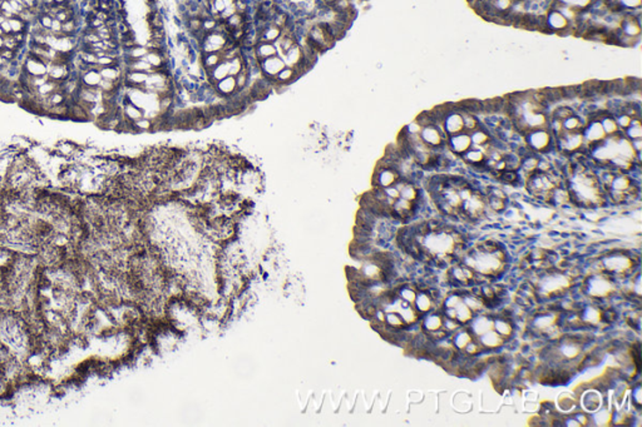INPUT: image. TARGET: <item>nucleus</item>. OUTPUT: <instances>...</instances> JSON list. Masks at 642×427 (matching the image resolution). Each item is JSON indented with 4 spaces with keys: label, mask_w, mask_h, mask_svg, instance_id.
Segmentation results:
<instances>
[{
    "label": "nucleus",
    "mask_w": 642,
    "mask_h": 427,
    "mask_svg": "<svg viewBox=\"0 0 642 427\" xmlns=\"http://www.w3.org/2000/svg\"><path fill=\"white\" fill-rule=\"evenodd\" d=\"M559 2L563 3V4L571 5V7L580 10V12H582V9L588 8L591 4H593V0H559Z\"/></svg>",
    "instance_id": "45"
},
{
    "label": "nucleus",
    "mask_w": 642,
    "mask_h": 427,
    "mask_svg": "<svg viewBox=\"0 0 642 427\" xmlns=\"http://www.w3.org/2000/svg\"><path fill=\"white\" fill-rule=\"evenodd\" d=\"M493 330V319L489 318L487 316H479L477 317L476 319L471 318V325H470V331L473 335H476L477 337L483 333L488 332V331Z\"/></svg>",
    "instance_id": "19"
},
{
    "label": "nucleus",
    "mask_w": 642,
    "mask_h": 427,
    "mask_svg": "<svg viewBox=\"0 0 642 427\" xmlns=\"http://www.w3.org/2000/svg\"><path fill=\"white\" fill-rule=\"evenodd\" d=\"M454 312H455V321L458 322L459 325H465L468 322L471 321L473 318V311L463 302V300L460 302H458L457 305L454 307Z\"/></svg>",
    "instance_id": "24"
},
{
    "label": "nucleus",
    "mask_w": 642,
    "mask_h": 427,
    "mask_svg": "<svg viewBox=\"0 0 642 427\" xmlns=\"http://www.w3.org/2000/svg\"><path fill=\"white\" fill-rule=\"evenodd\" d=\"M540 286H542L543 292L555 293L558 292L561 288L567 287L568 284H567L566 277L559 276V274H551V276L543 278V281L540 282Z\"/></svg>",
    "instance_id": "15"
},
{
    "label": "nucleus",
    "mask_w": 642,
    "mask_h": 427,
    "mask_svg": "<svg viewBox=\"0 0 642 427\" xmlns=\"http://www.w3.org/2000/svg\"><path fill=\"white\" fill-rule=\"evenodd\" d=\"M527 187H528V191L534 196L550 199L552 191L556 188V182L548 172L534 170L533 173H531Z\"/></svg>",
    "instance_id": "2"
},
{
    "label": "nucleus",
    "mask_w": 642,
    "mask_h": 427,
    "mask_svg": "<svg viewBox=\"0 0 642 427\" xmlns=\"http://www.w3.org/2000/svg\"><path fill=\"white\" fill-rule=\"evenodd\" d=\"M99 73L103 79H108L112 82L123 79V72H122L121 66H105V68L99 69Z\"/></svg>",
    "instance_id": "33"
},
{
    "label": "nucleus",
    "mask_w": 642,
    "mask_h": 427,
    "mask_svg": "<svg viewBox=\"0 0 642 427\" xmlns=\"http://www.w3.org/2000/svg\"><path fill=\"white\" fill-rule=\"evenodd\" d=\"M482 348H483V347H482V345H481V343H479V341H476V340H471V341H470V342H469V343H468V345H467V346H465V348H464V351H465V352H467V353H468V354H471V356H473V354H477V353H479V352H481V351H482Z\"/></svg>",
    "instance_id": "49"
},
{
    "label": "nucleus",
    "mask_w": 642,
    "mask_h": 427,
    "mask_svg": "<svg viewBox=\"0 0 642 427\" xmlns=\"http://www.w3.org/2000/svg\"><path fill=\"white\" fill-rule=\"evenodd\" d=\"M599 123H601L602 128H603L604 133L606 135L609 137H612V135H616L619 134V125H617L616 119L614 118V116H611L610 113H603L601 117H599Z\"/></svg>",
    "instance_id": "26"
},
{
    "label": "nucleus",
    "mask_w": 642,
    "mask_h": 427,
    "mask_svg": "<svg viewBox=\"0 0 642 427\" xmlns=\"http://www.w3.org/2000/svg\"><path fill=\"white\" fill-rule=\"evenodd\" d=\"M450 277L457 283L468 284L473 279V269L463 263V265L455 266L450 269Z\"/></svg>",
    "instance_id": "17"
},
{
    "label": "nucleus",
    "mask_w": 642,
    "mask_h": 427,
    "mask_svg": "<svg viewBox=\"0 0 642 427\" xmlns=\"http://www.w3.org/2000/svg\"><path fill=\"white\" fill-rule=\"evenodd\" d=\"M583 318H585V321H587V322H593V324H597L599 319L602 318V313L598 311V309L593 308V307H588V308L585 309V313H583Z\"/></svg>",
    "instance_id": "43"
},
{
    "label": "nucleus",
    "mask_w": 642,
    "mask_h": 427,
    "mask_svg": "<svg viewBox=\"0 0 642 427\" xmlns=\"http://www.w3.org/2000/svg\"><path fill=\"white\" fill-rule=\"evenodd\" d=\"M526 140L531 149L535 152H543L552 143V134L545 128H538L526 133Z\"/></svg>",
    "instance_id": "4"
},
{
    "label": "nucleus",
    "mask_w": 642,
    "mask_h": 427,
    "mask_svg": "<svg viewBox=\"0 0 642 427\" xmlns=\"http://www.w3.org/2000/svg\"><path fill=\"white\" fill-rule=\"evenodd\" d=\"M612 291V284L601 276H595L587 282V292L595 297H603Z\"/></svg>",
    "instance_id": "13"
},
{
    "label": "nucleus",
    "mask_w": 642,
    "mask_h": 427,
    "mask_svg": "<svg viewBox=\"0 0 642 427\" xmlns=\"http://www.w3.org/2000/svg\"><path fill=\"white\" fill-rule=\"evenodd\" d=\"M583 127H585V123H583L582 118L576 116V114H572L571 117L562 121V128L566 132H582Z\"/></svg>",
    "instance_id": "30"
},
{
    "label": "nucleus",
    "mask_w": 642,
    "mask_h": 427,
    "mask_svg": "<svg viewBox=\"0 0 642 427\" xmlns=\"http://www.w3.org/2000/svg\"><path fill=\"white\" fill-rule=\"evenodd\" d=\"M580 353V348L573 343H564L561 347V354H563L566 359H575Z\"/></svg>",
    "instance_id": "44"
},
{
    "label": "nucleus",
    "mask_w": 642,
    "mask_h": 427,
    "mask_svg": "<svg viewBox=\"0 0 642 427\" xmlns=\"http://www.w3.org/2000/svg\"><path fill=\"white\" fill-rule=\"evenodd\" d=\"M572 114H575V112L572 111L571 108H568V106H561V108H558L557 111H555V113H553V118L558 119V121H564L566 118L571 117Z\"/></svg>",
    "instance_id": "48"
},
{
    "label": "nucleus",
    "mask_w": 642,
    "mask_h": 427,
    "mask_svg": "<svg viewBox=\"0 0 642 427\" xmlns=\"http://www.w3.org/2000/svg\"><path fill=\"white\" fill-rule=\"evenodd\" d=\"M281 35V28L276 26L275 24H268L263 31L261 33L260 39L258 42H267V43H275Z\"/></svg>",
    "instance_id": "31"
},
{
    "label": "nucleus",
    "mask_w": 642,
    "mask_h": 427,
    "mask_svg": "<svg viewBox=\"0 0 642 427\" xmlns=\"http://www.w3.org/2000/svg\"><path fill=\"white\" fill-rule=\"evenodd\" d=\"M285 66H286V64H285L284 59H282L279 54L274 55V57H270V58H267V59H263L260 61L261 76L270 79V81H274L275 77L278 76Z\"/></svg>",
    "instance_id": "8"
},
{
    "label": "nucleus",
    "mask_w": 642,
    "mask_h": 427,
    "mask_svg": "<svg viewBox=\"0 0 642 427\" xmlns=\"http://www.w3.org/2000/svg\"><path fill=\"white\" fill-rule=\"evenodd\" d=\"M399 178H400V175H399V172L395 168L382 163L375 172L374 184L377 186V188H386V187L393 186Z\"/></svg>",
    "instance_id": "6"
},
{
    "label": "nucleus",
    "mask_w": 642,
    "mask_h": 427,
    "mask_svg": "<svg viewBox=\"0 0 642 427\" xmlns=\"http://www.w3.org/2000/svg\"><path fill=\"white\" fill-rule=\"evenodd\" d=\"M582 135L585 143H590L592 146H596V144L602 142L607 137L599 121H592L591 123H588L587 127L582 132Z\"/></svg>",
    "instance_id": "12"
},
{
    "label": "nucleus",
    "mask_w": 642,
    "mask_h": 427,
    "mask_svg": "<svg viewBox=\"0 0 642 427\" xmlns=\"http://www.w3.org/2000/svg\"><path fill=\"white\" fill-rule=\"evenodd\" d=\"M384 321L389 326H390L391 328H396V330H398V328H400V327H403V326L406 325V322L403 321V318H401L400 314H399L398 312H395V311H391V312H389L388 314H385Z\"/></svg>",
    "instance_id": "39"
},
{
    "label": "nucleus",
    "mask_w": 642,
    "mask_h": 427,
    "mask_svg": "<svg viewBox=\"0 0 642 427\" xmlns=\"http://www.w3.org/2000/svg\"><path fill=\"white\" fill-rule=\"evenodd\" d=\"M464 265L484 276H497L504 268V253L494 243H484L468 253Z\"/></svg>",
    "instance_id": "1"
},
{
    "label": "nucleus",
    "mask_w": 642,
    "mask_h": 427,
    "mask_svg": "<svg viewBox=\"0 0 642 427\" xmlns=\"http://www.w3.org/2000/svg\"><path fill=\"white\" fill-rule=\"evenodd\" d=\"M582 405L583 407L586 408L587 411H595L597 410L601 405V399H599V395L597 392L595 391H588L583 395L582 397Z\"/></svg>",
    "instance_id": "32"
},
{
    "label": "nucleus",
    "mask_w": 642,
    "mask_h": 427,
    "mask_svg": "<svg viewBox=\"0 0 642 427\" xmlns=\"http://www.w3.org/2000/svg\"><path fill=\"white\" fill-rule=\"evenodd\" d=\"M462 113L463 117V123H464V132L470 133L473 132L474 129L479 128V123L478 119L476 118L473 113H469V112H464V111H459Z\"/></svg>",
    "instance_id": "37"
},
{
    "label": "nucleus",
    "mask_w": 642,
    "mask_h": 427,
    "mask_svg": "<svg viewBox=\"0 0 642 427\" xmlns=\"http://www.w3.org/2000/svg\"><path fill=\"white\" fill-rule=\"evenodd\" d=\"M470 134V140H471V147H477V148H487L489 147V142H491V137H489L488 133L486 130L482 129L481 127L474 129L473 132L469 133Z\"/></svg>",
    "instance_id": "25"
},
{
    "label": "nucleus",
    "mask_w": 642,
    "mask_h": 427,
    "mask_svg": "<svg viewBox=\"0 0 642 427\" xmlns=\"http://www.w3.org/2000/svg\"><path fill=\"white\" fill-rule=\"evenodd\" d=\"M538 163H539V161H538L537 158H534V157H528V158L524 159V161L521 163V165H522V168H523V170H526L527 173L531 174V173H533L534 170H537Z\"/></svg>",
    "instance_id": "46"
},
{
    "label": "nucleus",
    "mask_w": 642,
    "mask_h": 427,
    "mask_svg": "<svg viewBox=\"0 0 642 427\" xmlns=\"http://www.w3.org/2000/svg\"><path fill=\"white\" fill-rule=\"evenodd\" d=\"M215 89L216 92L218 93V95L222 98H228L231 95H233L237 90V84H236V78L232 76H227L226 78L221 79L215 84Z\"/></svg>",
    "instance_id": "16"
},
{
    "label": "nucleus",
    "mask_w": 642,
    "mask_h": 427,
    "mask_svg": "<svg viewBox=\"0 0 642 427\" xmlns=\"http://www.w3.org/2000/svg\"><path fill=\"white\" fill-rule=\"evenodd\" d=\"M122 112H123L124 118L128 119V121L130 122H134V121H137V119L145 117V112H143L140 106L133 104L130 100L129 102L122 104Z\"/></svg>",
    "instance_id": "29"
},
{
    "label": "nucleus",
    "mask_w": 642,
    "mask_h": 427,
    "mask_svg": "<svg viewBox=\"0 0 642 427\" xmlns=\"http://www.w3.org/2000/svg\"><path fill=\"white\" fill-rule=\"evenodd\" d=\"M281 58L284 59L286 66L294 68V66H296L297 64L300 63V60L302 59V50H301V47L296 43V44L292 45L287 52H285L284 54L281 55Z\"/></svg>",
    "instance_id": "22"
},
{
    "label": "nucleus",
    "mask_w": 642,
    "mask_h": 427,
    "mask_svg": "<svg viewBox=\"0 0 642 427\" xmlns=\"http://www.w3.org/2000/svg\"><path fill=\"white\" fill-rule=\"evenodd\" d=\"M471 340H473V333L467 330H462V331H459V332L455 333L454 340H453V345H454L455 348H458V349H464L465 346H467Z\"/></svg>",
    "instance_id": "34"
},
{
    "label": "nucleus",
    "mask_w": 642,
    "mask_h": 427,
    "mask_svg": "<svg viewBox=\"0 0 642 427\" xmlns=\"http://www.w3.org/2000/svg\"><path fill=\"white\" fill-rule=\"evenodd\" d=\"M254 50L258 61L267 59V58L274 57V55H278V49H276V45L274 43L258 42L254 47Z\"/></svg>",
    "instance_id": "20"
},
{
    "label": "nucleus",
    "mask_w": 642,
    "mask_h": 427,
    "mask_svg": "<svg viewBox=\"0 0 642 427\" xmlns=\"http://www.w3.org/2000/svg\"><path fill=\"white\" fill-rule=\"evenodd\" d=\"M478 341L484 348H497V347L502 346L503 337L498 335L494 330H491L483 333V335L478 336Z\"/></svg>",
    "instance_id": "21"
},
{
    "label": "nucleus",
    "mask_w": 642,
    "mask_h": 427,
    "mask_svg": "<svg viewBox=\"0 0 642 427\" xmlns=\"http://www.w3.org/2000/svg\"><path fill=\"white\" fill-rule=\"evenodd\" d=\"M489 2H494V0H489Z\"/></svg>",
    "instance_id": "53"
},
{
    "label": "nucleus",
    "mask_w": 642,
    "mask_h": 427,
    "mask_svg": "<svg viewBox=\"0 0 642 427\" xmlns=\"http://www.w3.org/2000/svg\"><path fill=\"white\" fill-rule=\"evenodd\" d=\"M423 328L429 333H439L443 330V316L438 312L429 313L423 321Z\"/></svg>",
    "instance_id": "18"
},
{
    "label": "nucleus",
    "mask_w": 642,
    "mask_h": 427,
    "mask_svg": "<svg viewBox=\"0 0 642 427\" xmlns=\"http://www.w3.org/2000/svg\"><path fill=\"white\" fill-rule=\"evenodd\" d=\"M463 158H464L465 162L469 163V164L482 165L484 163V159H486V153H484V149L471 147L469 151H467L463 154Z\"/></svg>",
    "instance_id": "28"
},
{
    "label": "nucleus",
    "mask_w": 642,
    "mask_h": 427,
    "mask_svg": "<svg viewBox=\"0 0 642 427\" xmlns=\"http://www.w3.org/2000/svg\"><path fill=\"white\" fill-rule=\"evenodd\" d=\"M486 205L487 203L483 196L478 192L473 191V193L463 201L460 213H463L465 217L470 218V220H477V218L482 217L483 213L486 212Z\"/></svg>",
    "instance_id": "3"
},
{
    "label": "nucleus",
    "mask_w": 642,
    "mask_h": 427,
    "mask_svg": "<svg viewBox=\"0 0 642 427\" xmlns=\"http://www.w3.org/2000/svg\"><path fill=\"white\" fill-rule=\"evenodd\" d=\"M559 404H561V407L563 408V410H564V407H566V406H564V405H562V402H559ZM563 404H568V406H569V407H573V405H575L573 399H571V397H568V400H564ZM566 410H568V407H566Z\"/></svg>",
    "instance_id": "51"
},
{
    "label": "nucleus",
    "mask_w": 642,
    "mask_h": 427,
    "mask_svg": "<svg viewBox=\"0 0 642 427\" xmlns=\"http://www.w3.org/2000/svg\"><path fill=\"white\" fill-rule=\"evenodd\" d=\"M399 296H400L401 301L413 305L415 301V297H417V291H414L412 287H409V286H406V287L400 288V291H399Z\"/></svg>",
    "instance_id": "42"
},
{
    "label": "nucleus",
    "mask_w": 642,
    "mask_h": 427,
    "mask_svg": "<svg viewBox=\"0 0 642 427\" xmlns=\"http://www.w3.org/2000/svg\"><path fill=\"white\" fill-rule=\"evenodd\" d=\"M3 48H4V38L0 37V49H3Z\"/></svg>",
    "instance_id": "52"
},
{
    "label": "nucleus",
    "mask_w": 642,
    "mask_h": 427,
    "mask_svg": "<svg viewBox=\"0 0 642 427\" xmlns=\"http://www.w3.org/2000/svg\"><path fill=\"white\" fill-rule=\"evenodd\" d=\"M603 266L609 271L621 273V272H626L631 268V260L623 255H612L604 258Z\"/></svg>",
    "instance_id": "14"
},
{
    "label": "nucleus",
    "mask_w": 642,
    "mask_h": 427,
    "mask_svg": "<svg viewBox=\"0 0 642 427\" xmlns=\"http://www.w3.org/2000/svg\"><path fill=\"white\" fill-rule=\"evenodd\" d=\"M102 81L99 70L97 69H88L81 74V84L89 88H98L99 82Z\"/></svg>",
    "instance_id": "27"
},
{
    "label": "nucleus",
    "mask_w": 642,
    "mask_h": 427,
    "mask_svg": "<svg viewBox=\"0 0 642 427\" xmlns=\"http://www.w3.org/2000/svg\"><path fill=\"white\" fill-rule=\"evenodd\" d=\"M133 128H134V132H148L153 129V122L148 117H142L133 122Z\"/></svg>",
    "instance_id": "40"
},
{
    "label": "nucleus",
    "mask_w": 642,
    "mask_h": 427,
    "mask_svg": "<svg viewBox=\"0 0 642 427\" xmlns=\"http://www.w3.org/2000/svg\"><path fill=\"white\" fill-rule=\"evenodd\" d=\"M493 330H494L498 335L502 336V337H508V336L512 335V332H513L512 331L513 328H512V325H511V322L505 321V319H500V318L493 321Z\"/></svg>",
    "instance_id": "36"
},
{
    "label": "nucleus",
    "mask_w": 642,
    "mask_h": 427,
    "mask_svg": "<svg viewBox=\"0 0 642 427\" xmlns=\"http://www.w3.org/2000/svg\"><path fill=\"white\" fill-rule=\"evenodd\" d=\"M462 300L463 302L465 303L473 312L479 311V309L483 307V300L482 297H477L474 295H467V296H462Z\"/></svg>",
    "instance_id": "38"
},
{
    "label": "nucleus",
    "mask_w": 642,
    "mask_h": 427,
    "mask_svg": "<svg viewBox=\"0 0 642 427\" xmlns=\"http://www.w3.org/2000/svg\"><path fill=\"white\" fill-rule=\"evenodd\" d=\"M632 397H633V400H635V404L637 405V406H640L641 405V387L640 386H637L635 389H633Z\"/></svg>",
    "instance_id": "50"
},
{
    "label": "nucleus",
    "mask_w": 642,
    "mask_h": 427,
    "mask_svg": "<svg viewBox=\"0 0 642 427\" xmlns=\"http://www.w3.org/2000/svg\"><path fill=\"white\" fill-rule=\"evenodd\" d=\"M448 144H449L450 151H452L453 153L463 156L465 152L469 151V149L471 148L470 134L467 132H460V133H458V134L449 135Z\"/></svg>",
    "instance_id": "11"
},
{
    "label": "nucleus",
    "mask_w": 642,
    "mask_h": 427,
    "mask_svg": "<svg viewBox=\"0 0 642 427\" xmlns=\"http://www.w3.org/2000/svg\"><path fill=\"white\" fill-rule=\"evenodd\" d=\"M413 305H414V308L417 309L418 313H428L433 307V297L427 292H419L417 293V297H415Z\"/></svg>",
    "instance_id": "23"
},
{
    "label": "nucleus",
    "mask_w": 642,
    "mask_h": 427,
    "mask_svg": "<svg viewBox=\"0 0 642 427\" xmlns=\"http://www.w3.org/2000/svg\"><path fill=\"white\" fill-rule=\"evenodd\" d=\"M488 203L493 210L499 212V210H502L504 208V196L500 193H492L491 197H489Z\"/></svg>",
    "instance_id": "41"
},
{
    "label": "nucleus",
    "mask_w": 642,
    "mask_h": 427,
    "mask_svg": "<svg viewBox=\"0 0 642 427\" xmlns=\"http://www.w3.org/2000/svg\"><path fill=\"white\" fill-rule=\"evenodd\" d=\"M617 3L622 10H636L640 9L642 0H617Z\"/></svg>",
    "instance_id": "47"
},
{
    "label": "nucleus",
    "mask_w": 642,
    "mask_h": 427,
    "mask_svg": "<svg viewBox=\"0 0 642 427\" xmlns=\"http://www.w3.org/2000/svg\"><path fill=\"white\" fill-rule=\"evenodd\" d=\"M443 130L446 134L454 135L460 132H464V123L463 117L458 109L450 111L443 119Z\"/></svg>",
    "instance_id": "10"
},
{
    "label": "nucleus",
    "mask_w": 642,
    "mask_h": 427,
    "mask_svg": "<svg viewBox=\"0 0 642 427\" xmlns=\"http://www.w3.org/2000/svg\"><path fill=\"white\" fill-rule=\"evenodd\" d=\"M420 138L430 148H438L443 146L444 143V133L443 127L439 124H429L422 128L420 130Z\"/></svg>",
    "instance_id": "5"
},
{
    "label": "nucleus",
    "mask_w": 642,
    "mask_h": 427,
    "mask_svg": "<svg viewBox=\"0 0 642 427\" xmlns=\"http://www.w3.org/2000/svg\"><path fill=\"white\" fill-rule=\"evenodd\" d=\"M558 142L562 151L575 152L582 148L585 140H583L582 132H566V130H562L558 134Z\"/></svg>",
    "instance_id": "9"
},
{
    "label": "nucleus",
    "mask_w": 642,
    "mask_h": 427,
    "mask_svg": "<svg viewBox=\"0 0 642 427\" xmlns=\"http://www.w3.org/2000/svg\"><path fill=\"white\" fill-rule=\"evenodd\" d=\"M546 24H547L548 31H552V33L562 34L571 29V23L568 19L553 8L546 14Z\"/></svg>",
    "instance_id": "7"
},
{
    "label": "nucleus",
    "mask_w": 642,
    "mask_h": 427,
    "mask_svg": "<svg viewBox=\"0 0 642 427\" xmlns=\"http://www.w3.org/2000/svg\"><path fill=\"white\" fill-rule=\"evenodd\" d=\"M625 134H626V137H627L630 140L637 139V138H642V125H641L640 119H638V118H632V122H631V124L628 125V127L625 129Z\"/></svg>",
    "instance_id": "35"
}]
</instances>
